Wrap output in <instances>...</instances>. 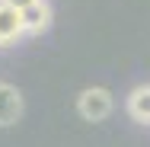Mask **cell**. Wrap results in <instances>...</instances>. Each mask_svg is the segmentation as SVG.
<instances>
[{
  "label": "cell",
  "mask_w": 150,
  "mask_h": 147,
  "mask_svg": "<svg viewBox=\"0 0 150 147\" xmlns=\"http://www.w3.org/2000/svg\"><path fill=\"white\" fill-rule=\"evenodd\" d=\"M77 112L86 118V121H102L112 112V93L105 87H90L77 96Z\"/></svg>",
  "instance_id": "cell-1"
},
{
  "label": "cell",
  "mask_w": 150,
  "mask_h": 147,
  "mask_svg": "<svg viewBox=\"0 0 150 147\" xmlns=\"http://www.w3.org/2000/svg\"><path fill=\"white\" fill-rule=\"evenodd\" d=\"M23 35H26L23 10H16V6H10V3H3V0H0V48L16 45Z\"/></svg>",
  "instance_id": "cell-2"
},
{
  "label": "cell",
  "mask_w": 150,
  "mask_h": 147,
  "mask_svg": "<svg viewBox=\"0 0 150 147\" xmlns=\"http://www.w3.org/2000/svg\"><path fill=\"white\" fill-rule=\"evenodd\" d=\"M23 115V93L10 83H0V128L16 125Z\"/></svg>",
  "instance_id": "cell-3"
},
{
  "label": "cell",
  "mask_w": 150,
  "mask_h": 147,
  "mask_svg": "<svg viewBox=\"0 0 150 147\" xmlns=\"http://www.w3.org/2000/svg\"><path fill=\"white\" fill-rule=\"evenodd\" d=\"M23 23H26V35H42L51 26V6L48 0H35L23 10Z\"/></svg>",
  "instance_id": "cell-4"
},
{
  "label": "cell",
  "mask_w": 150,
  "mask_h": 147,
  "mask_svg": "<svg viewBox=\"0 0 150 147\" xmlns=\"http://www.w3.org/2000/svg\"><path fill=\"white\" fill-rule=\"evenodd\" d=\"M128 115L141 125H150V87H137L128 96Z\"/></svg>",
  "instance_id": "cell-5"
},
{
  "label": "cell",
  "mask_w": 150,
  "mask_h": 147,
  "mask_svg": "<svg viewBox=\"0 0 150 147\" xmlns=\"http://www.w3.org/2000/svg\"><path fill=\"white\" fill-rule=\"evenodd\" d=\"M3 3H10V6H16V10H26V6L35 3V0H3Z\"/></svg>",
  "instance_id": "cell-6"
}]
</instances>
